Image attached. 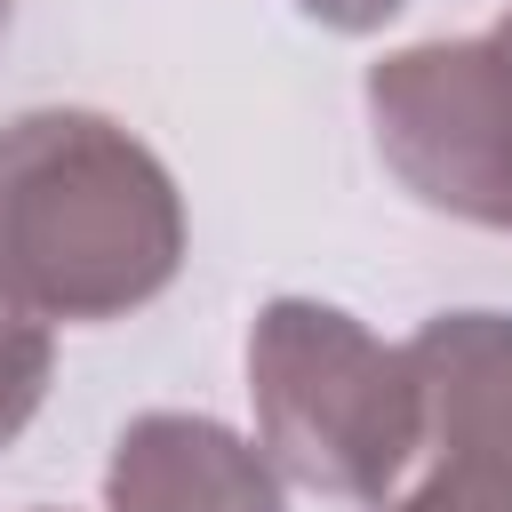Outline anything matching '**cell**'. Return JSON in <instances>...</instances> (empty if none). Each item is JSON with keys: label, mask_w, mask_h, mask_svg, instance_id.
<instances>
[{"label": "cell", "mask_w": 512, "mask_h": 512, "mask_svg": "<svg viewBox=\"0 0 512 512\" xmlns=\"http://www.w3.org/2000/svg\"><path fill=\"white\" fill-rule=\"evenodd\" d=\"M8 8H16V0H0V32H8Z\"/></svg>", "instance_id": "cell-9"}, {"label": "cell", "mask_w": 512, "mask_h": 512, "mask_svg": "<svg viewBox=\"0 0 512 512\" xmlns=\"http://www.w3.org/2000/svg\"><path fill=\"white\" fill-rule=\"evenodd\" d=\"M368 128L424 208L512 232V16L368 64Z\"/></svg>", "instance_id": "cell-3"}, {"label": "cell", "mask_w": 512, "mask_h": 512, "mask_svg": "<svg viewBox=\"0 0 512 512\" xmlns=\"http://www.w3.org/2000/svg\"><path fill=\"white\" fill-rule=\"evenodd\" d=\"M184 264V192L104 112H16L0 128V312L120 320Z\"/></svg>", "instance_id": "cell-1"}, {"label": "cell", "mask_w": 512, "mask_h": 512, "mask_svg": "<svg viewBox=\"0 0 512 512\" xmlns=\"http://www.w3.org/2000/svg\"><path fill=\"white\" fill-rule=\"evenodd\" d=\"M312 24H328V32H376V24H392L408 0H296Z\"/></svg>", "instance_id": "cell-8"}, {"label": "cell", "mask_w": 512, "mask_h": 512, "mask_svg": "<svg viewBox=\"0 0 512 512\" xmlns=\"http://www.w3.org/2000/svg\"><path fill=\"white\" fill-rule=\"evenodd\" d=\"M104 512H288V504L256 440H240L216 416L152 408L112 440Z\"/></svg>", "instance_id": "cell-5"}, {"label": "cell", "mask_w": 512, "mask_h": 512, "mask_svg": "<svg viewBox=\"0 0 512 512\" xmlns=\"http://www.w3.org/2000/svg\"><path fill=\"white\" fill-rule=\"evenodd\" d=\"M392 512H512V488H488V480L432 472V480H424V488H408Z\"/></svg>", "instance_id": "cell-7"}, {"label": "cell", "mask_w": 512, "mask_h": 512, "mask_svg": "<svg viewBox=\"0 0 512 512\" xmlns=\"http://www.w3.org/2000/svg\"><path fill=\"white\" fill-rule=\"evenodd\" d=\"M256 448L280 480L320 496L384 504V488L424 448V392L408 344H384L344 304L272 296L248 328Z\"/></svg>", "instance_id": "cell-2"}, {"label": "cell", "mask_w": 512, "mask_h": 512, "mask_svg": "<svg viewBox=\"0 0 512 512\" xmlns=\"http://www.w3.org/2000/svg\"><path fill=\"white\" fill-rule=\"evenodd\" d=\"M48 376H56V344H48V328H40V320L0 312V448L40 416Z\"/></svg>", "instance_id": "cell-6"}, {"label": "cell", "mask_w": 512, "mask_h": 512, "mask_svg": "<svg viewBox=\"0 0 512 512\" xmlns=\"http://www.w3.org/2000/svg\"><path fill=\"white\" fill-rule=\"evenodd\" d=\"M440 472L512 488V312H440L408 336Z\"/></svg>", "instance_id": "cell-4"}]
</instances>
